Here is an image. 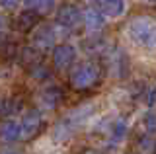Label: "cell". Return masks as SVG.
<instances>
[{"label": "cell", "instance_id": "484cf974", "mask_svg": "<svg viewBox=\"0 0 156 154\" xmlns=\"http://www.w3.org/2000/svg\"><path fill=\"white\" fill-rule=\"evenodd\" d=\"M154 154H156V148H154Z\"/></svg>", "mask_w": 156, "mask_h": 154}, {"label": "cell", "instance_id": "d6986e66", "mask_svg": "<svg viewBox=\"0 0 156 154\" xmlns=\"http://www.w3.org/2000/svg\"><path fill=\"white\" fill-rule=\"evenodd\" d=\"M143 127L148 135L156 133V111H146L143 115Z\"/></svg>", "mask_w": 156, "mask_h": 154}, {"label": "cell", "instance_id": "9c48e42d", "mask_svg": "<svg viewBox=\"0 0 156 154\" xmlns=\"http://www.w3.org/2000/svg\"><path fill=\"white\" fill-rule=\"evenodd\" d=\"M22 138V125L20 121H14V119H6L2 125H0V141L2 142H16Z\"/></svg>", "mask_w": 156, "mask_h": 154}, {"label": "cell", "instance_id": "3957f363", "mask_svg": "<svg viewBox=\"0 0 156 154\" xmlns=\"http://www.w3.org/2000/svg\"><path fill=\"white\" fill-rule=\"evenodd\" d=\"M90 115H92V107H90V105H84V107L74 109L70 115H66V117L62 119L61 125H57L55 137H57V138H66V137H70V135L74 133L88 117H90Z\"/></svg>", "mask_w": 156, "mask_h": 154}, {"label": "cell", "instance_id": "52a82bcc", "mask_svg": "<svg viewBox=\"0 0 156 154\" xmlns=\"http://www.w3.org/2000/svg\"><path fill=\"white\" fill-rule=\"evenodd\" d=\"M76 47L74 45H57L55 51H53V62H55L57 68H68L72 62L76 61Z\"/></svg>", "mask_w": 156, "mask_h": 154}, {"label": "cell", "instance_id": "30bf717a", "mask_svg": "<svg viewBox=\"0 0 156 154\" xmlns=\"http://www.w3.org/2000/svg\"><path fill=\"white\" fill-rule=\"evenodd\" d=\"M39 16H41V14H37L35 10L27 8L26 12H22V14L16 18V30L22 31V33H29V31H31L33 27L39 23Z\"/></svg>", "mask_w": 156, "mask_h": 154}, {"label": "cell", "instance_id": "cb8c5ba5", "mask_svg": "<svg viewBox=\"0 0 156 154\" xmlns=\"http://www.w3.org/2000/svg\"><path fill=\"white\" fill-rule=\"evenodd\" d=\"M146 2H156V0H146Z\"/></svg>", "mask_w": 156, "mask_h": 154}, {"label": "cell", "instance_id": "ba28073f", "mask_svg": "<svg viewBox=\"0 0 156 154\" xmlns=\"http://www.w3.org/2000/svg\"><path fill=\"white\" fill-rule=\"evenodd\" d=\"M92 4L105 18H119L125 12V0H92Z\"/></svg>", "mask_w": 156, "mask_h": 154}, {"label": "cell", "instance_id": "9a60e30c", "mask_svg": "<svg viewBox=\"0 0 156 154\" xmlns=\"http://www.w3.org/2000/svg\"><path fill=\"white\" fill-rule=\"evenodd\" d=\"M127 137V121L125 119H117V121L109 127V142L119 144Z\"/></svg>", "mask_w": 156, "mask_h": 154}, {"label": "cell", "instance_id": "7402d4cb", "mask_svg": "<svg viewBox=\"0 0 156 154\" xmlns=\"http://www.w3.org/2000/svg\"><path fill=\"white\" fill-rule=\"evenodd\" d=\"M4 26H6V22H4V18L0 16V31H4Z\"/></svg>", "mask_w": 156, "mask_h": 154}, {"label": "cell", "instance_id": "277c9868", "mask_svg": "<svg viewBox=\"0 0 156 154\" xmlns=\"http://www.w3.org/2000/svg\"><path fill=\"white\" fill-rule=\"evenodd\" d=\"M84 22V14L80 12V8L74 4H62L57 12V23L66 30H74Z\"/></svg>", "mask_w": 156, "mask_h": 154}, {"label": "cell", "instance_id": "6da1fadb", "mask_svg": "<svg viewBox=\"0 0 156 154\" xmlns=\"http://www.w3.org/2000/svg\"><path fill=\"white\" fill-rule=\"evenodd\" d=\"M127 37L133 45L140 47L144 51H154L156 49V20L148 16L135 18L133 22H129L127 26Z\"/></svg>", "mask_w": 156, "mask_h": 154}, {"label": "cell", "instance_id": "ffe728a7", "mask_svg": "<svg viewBox=\"0 0 156 154\" xmlns=\"http://www.w3.org/2000/svg\"><path fill=\"white\" fill-rule=\"evenodd\" d=\"M29 70H31V76H33L35 80H43V78H49V76H51V70H49L47 66L43 65V61L37 62L35 66H31Z\"/></svg>", "mask_w": 156, "mask_h": 154}, {"label": "cell", "instance_id": "ac0fdd59", "mask_svg": "<svg viewBox=\"0 0 156 154\" xmlns=\"http://www.w3.org/2000/svg\"><path fill=\"white\" fill-rule=\"evenodd\" d=\"M55 2L57 0H26V6L35 10L37 14H49L55 8Z\"/></svg>", "mask_w": 156, "mask_h": 154}, {"label": "cell", "instance_id": "44dd1931", "mask_svg": "<svg viewBox=\"0 0 156 154\" xmlns=\"http://www.w3.org/2000/svg\"><path fill=\"white\" fill-rule=\"evenodd\" d=\"M20 2H22V0H0V6L6 8V10H14Z\"/></svg>", "mask_w": 156, "mask_h": 154}, {"label": "cell", "instance_id": "5bb4252c", "mask_svg": "<svg viewBox=\"0 0 156 154\" xmlns=\"http://www.w3.org/2000/svg\"><path fill=\"white\" fill-rule=\"evenodd\" d=\"M84 22H86L88 31H100L101 27H104V23H105V16L94 8V10H88L84 14Z\"/></svg>", "mask_w": 156, "mask_h": 154}, {"label": "cell", "instance_id": "8992f818", "mask_svg": "<svg viewBox=\"0 0 156 154\" xmlns=\"http://www.w3.org/2000/svg\"><path fill=\"white\" fill-rule=\"evenodd\" d=\"M62 100H65V90L55 84L43 88L41 94H39V102H41V105L45 109H57L62 103Z\"/></svg>", "mask_w": 156, "mask_h": 154}, {"label": "cell", "instance_id": "7c38bea8", "mask_svg": "<svg viewBox=\"0 0 156 154\" xmlns=\"http://www.w3.org/2000/svg\"><path fill=\"white\" fill-rule=\"evenodd\" d=\"M107 61H109V66L115 70L117 76H125L127 70H129V62H127V57L123 51H111L109 57H107Z\"/></svg>", "mask_w": 156, "mask_h": 154}, {"label": "cell", "instance_id": "e0dca14e", "mask_svg": "<svg viewBox=\"0 0 156 154\" xmlns=\"http://www.w3.org/2000/svg\"><path fill=\"white\" fill-rule=\"evenodd\" d=\"M16 53V41L4 31H0V57L2 59H10Z\"/></svg>", "mask_w": 156, "mask_h": 154}, {"label": "cell", "instance_id": "603a6c76", "mask_svg": "<svg viewBox=\"0 0 156 154\" xmlns=\"http://www.w3.org/2000/svg\"><path fill=\"white\" fill-rule=\"evenodd\" d=\"M2 154H20V152H14V150H6V152H2Z\"/></svg>", "mask_w": 156, "mask_h": 154}, {"label": "cell", "instance_id": "d4e9b609", "mask_svg": "<svg viewBox=\"0 0 156 154\" xmlns=\"http://www.w3.org/2000/svg\"><path fill=\"white\" fill-rule=\"evenodd\" d=\"M129 154H136V152H129Z\"/></svg>", "mask_w": 156, "mask_h": 154}, {"label": "cell", "instance_id": "7a4b0ae2", "mask_svg": "<svg viewBox=\"0 0 156 154\" xmlns=\"http://www.w3.org/2000/svg\"><path fill=\"white\" fill-rule=\"evenodd\" d=\"M100 74L101 70L96 62H90V61L80 62L70 70V84L76 90H88L100 82Z\"/></svg>", "mask_w": 156, "mask_h": 154}, {"label": "cell", "instance_id": "8fae6325", "mask_svg": "<svg viewBox=\"0 0 156 154\" xmlns=\"http://www.w3.org/2000/svg\"><path fill=\"white\" fill-rule=\"evenodd\" d=\"M55 30L51 26H43L33 33V45L39 49H49V47L55 45Z\"/></svg>", "mask_w": 156, "mask_h": 154}, {"label": "cell", "instance_id": "5b68a950", "mask_svg": "<svg viewBox=\"0 0 156 154\" xmlns=\"http://www.w3.org/2000/svg\"><path fill=\"white\" fill-rule=\"evenodd\" d=\"M22 138H33L37 137L39 133H41L43 125H45V121H43V115L41 111H37V109H29V111L23 115L22 119Z\"/></svg>", "mask_w": 156, "mask_h": 154}, {"label": "cell", "instance_id": "2e32d148", "mask_svg": "<svg viewBox=\"0 0 156 154\" xmlns=\"http://www.w3.org/2000/svg\"><path fill=\"white\" fill-rule=\"evenodd\" d=\"M22 100L16 96H10V98H2L0 100V115H12L22 109Z\"/></svg>", "mask_w": 156, "mask_h": 154}, {"label": "cell", "instance_id": "4fadbf2b", "mask_svg": "<svg viewBox=\"0 0 156 154\" xmlns=\"http://www.w3.org/2000/svg\"><path fill=\"white\" fill-rule=\"evenodd\" d=\"M20 61H22L26 66H29V68H31V66H35L37 62L43 61V53H41V49H39V47H35V45L26 47V49H22Z\"/></svg>", "mask_w": 156, "mask_h": 154}]
</instances>
